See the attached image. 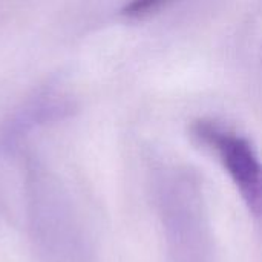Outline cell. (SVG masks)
I'll return each instance as SVG.
<instances>
[{
	"instance_id": "obj_1",
	"label": "cell",
	"mask_w": 262,
	"mask_h": 262,
	"mask_svg": "<svg viewBox=\"0 0 262 262\" xmlns=\"http://www.w3.org/2000/svg\"><path fill=\"white\" fill-rule=\"evenodd\" d=\"M193 135L218 155L247 209L261 218L262 163L250 141L212 121H198Z\"/></svg>"
},
{
	"instance_id": "obj_2",
	"label": "cell",
	"mask_w": 262,
	"mask_h": 262,
	"mask_svg": "<svg viewBox=\"0 0 262 262\" xmlns=\"http://www.w3.org/2000/svg\"><path fill=\"white\" fill-rule=\"evenodd\" d=\"M172 2L173 0H129L123 8V14L129 18L141 20L160 12Z\"/></svg>"
}]
</instances>
